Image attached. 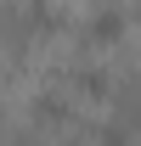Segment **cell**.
I'll list each match as a JSON object with an SVG mask.
<instances>
[{
  "label": "cell",
  "instance_id": "ba28073f",
  "mask_svg": "<svg viewBox=\"0 0 141 146\" xmlns=\"http://www.w3.org/2000/svg\"><path fill=\"white\" fill-rule=\"evenodd\" d=\"M0 129H6V107H0Z\"/></svg>",
  "mask_w": 141,
  "mask_h": 146
},
{
  "label": "cell",
  "instance_id": "3957f363",
  "mask_svg": "<svg viewBox=\"0 0 141 146\" xmlns=\"http://www.w3.org/2000/svg\"><path fill=\"white\" fill-rule=\"evenodd\" d=\"M28 23H34V39H51L62 28V6L56 0H28Z\"/></svg>",
  "mask_w": 141,
  "mask_h": 146
},
{
  "label": "cell",
  "instance_id": "52a82bcc",
  "mask_svg": "<svg viewBox=\"0 0 141 146\" xmlns=\"http://www.w3.org/2000/svg\"><path fill=\"white\" fill-rule=\"evenodd\" d=\"M130 141H136V135H130V129H119L113 118H107V124L96 129V146H130Z\"/></svg>",
  "mask_w": 141,
  "mask_h": 146
},
{
  "label": "cell",
  "instance_id": "6da1fadb",
  "mask_svg": "<svg viewBox=\"0 0 141 146\" xmlns=\"http://www.w3.org/2000/svg\"><path fill=\"white\" fill-rule=\"evenodd\" d=\"M28 39H34V23H28V6H17V0H6V6H0V45H6V56H11V62H23V51H28Z\"/></svg>",
  "mask_w": 141,
  "mask_h": 146
},
{
  "label": "cell",
  "instance_id": "8992f818",
  "mask_svg": "<svg viewBox=\"0 0 141 146\" xmlns=\"http://www.w3.org/2000/svg\"><path fill=\"white\" fill-rule=\"evenodd\" d=\"M73 90H85V96H107V90H113V79H107L102 68H73Z\"/></svg>",
  "mask_w": 141,
  "mask_h": 146
},
{
  "label": "cell",
  "instance_id": "7a4b0ae2",
  "mask_svg": "<svg viewBox=\"0 0 141 146\" xmlns=\"http://www.w3.org/2000/svg\"><path fill=\"white\" fill-rule=\"evenodd\" d=\"M85 39L90 45H113V39H124V11H113V6H96L85 23Z\"/></svg>",
  "mask_w": 141,
  "mask_h": 146
},
{
  "label": "cell",
  "instance_id": "277c9868",
  "mask_svg": "<svg viewBox=\"0 0 141 146\" xmlns=\"http://www.w3.org/2000/svg\"><path fill=\"white\" fill-rule=\"evenodd\" d=\"M113 124H119V129H130V135H141V90H136V84H130V90L113 101Z\"/></svg>",
  "mask_w": 141,
  "mask_h": 146
},
{
  "label": "cell",
  "instance_id": "5b68a950",
  "mask_svg": "<svg viewBox=\"0 0 141 146\" xmlns=\"http://www.w3.org/2000/svg\"><path fill=\"white\" fill-rule=\"evenodd\" d=\"M68 96H56V90H40L34 96V118H40V124H68Z\"/></svg>",
  "mask_w": 141,
  "mask_h": 146
},
{
  "label": "cell",
  "instance_id": "9c48e42d",
  "mask_svg": "<svg viewBox=\"0 0 141 146\" xmlns=\"http://www.w3.org/2000/svg\"><path fill=\"white\" fill-rule=\"evenodd\" d=\"M11 146H28V141H11Z\"/></svg>",
  "mask_w": 141,
  "mask_h": 146
}]
</instances>
